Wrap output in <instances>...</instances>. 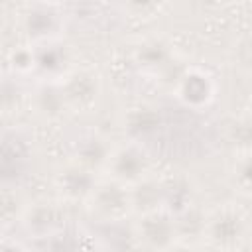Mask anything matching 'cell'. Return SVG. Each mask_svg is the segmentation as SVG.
<instances>
[{
	"mask_svg": "<svg viewBox=\"0 0 252 252\" xmlns=\"http://www.w3.org/2000/svg\"><path fill=\"white\" fill-rule=\"evenodd\" d=\"M246 230H248V222L244 213L232 205H222L213 213H209L205 240L217 250L230 252L244 242Z\"/></svg>",
	"mask_w": 252,
	"mask_h": 252,
	"instance_id": "cell-1",
	"label": "cell"
},
{
	"mask_svg": "<svg viewBox=\"0 0 252 252\" xmlns=\"http://www.w3.org/2000/svg\"><path fill=\"white\" fill-rule=\"evenodd\" d=\"M150 156L138 142H126L122 146H116L110 154V159L106 163V177L122 183L126 187H134L146 177H150Z\"/></svg>",
	"mask_w": 252,
	"mask_h": 252,
	"instance_id": "cell-2",
	"label": "cell"
},
{
	"mask_svg": "<svg viewBox=\"0 0 252 252\" xmlns=\"http://www.w3.org/2000/svg\"><path fill=\"white\" fill-rule=\"evenodd\" d=\"M89 211L106 222H116L126 219L132 211V197H130V187L116 183L112 179L98 181L96 189L93 191L91 199L87 201Z\"/></svg>",
	"mask_w": 252,
	"mask_h": 252,
	"instance_id": "cell-3",
	"label": "cell"
},
{
	"mask_svg": "<svg viewBox=\"0 0 252 252\" xmlns=\"http://www.w3.org/2000/svg\"><path fill=\"white\" fill-rule=\"evenodd\" d=\"M134 234L140 244L152 252H163L179 242L175 217L163 209L138 215V220L134 222Z\"/></svg>",
	"mask_w": 252,
	"mask_h": 252,
	"instance_id": "cell-4",
	"label": "cell"
},
{
	"mask_svg": "<svg viewBox=\"0 0 252 252\" xmlns=\"http://www.w3.org/2000/svg\"><path fill=\"white\" fill-rule=\"evenodd\" d=\"M171 91L183 106L193 108V110H201L213 102L215 93H217V85H215V79L209 71H205L201 67L187 65Z\"/></svg>",
	"mask_w": 252,
	"mask_h": 252,
	"instance_id": "cell-5",
	"label": "cell"
},
{
	"mask_svg": "<svg viewBox=\"0 0 252 252\" xmlns=\"http://www.w3.org/2000/svg\"><path fill=\"white\" fill-rule=\"evenodd\" d=\"M65 209L55 201H35L24 211L20 222L32 238H51L65 228Z\"/></svg>",
	"mask_w": 252,
	"mask_h": 252,
	"instance_id": "cell-6",
	"label": "cell"
},
{
	"mask_svg": "<svg viewBox=\"0 0 252 252\" xmlns=\"http://www.w3.org/2000/svg\"><path fill=\"white\" fill-rule=\"evenodd\" d=\"M67 108L73 112H89L100 100V79L89 69H75L61 83Z\"/></svg>",
	"mask_w": 252,
	"mask_h": 252,
	"instance_id": "cell-7",
	"label": "cell"
},
{
	"mask_svg": "<svg viewBox=\"0 0 252 252\" xmlns=\"http://www.w3.org/2000/svg\"><path fill=\"white\" fill-rule=\"evenodd\" d=\"M75 69L71 67V51L59 39L35 45V75L39 83H63Z\"/></svg>",
	"mask_w": 252,
	"mask_h": 252,
	"instance_id": "cell-8",
	"label": "cell"
},
{
	"mask_svg": "<svg viewBox=\"0 0 252 252\" xmlns=\"http://www.w3.org/2000/svg\"><path fill=\"white\" fill-rule=\"evenodd\" d=\"M22 28L24 33L33 41V45H39L45 41L59 39L63 18L57 6L53 4H33L26 8L22 16Z\"/></svg>",
	"mask_w": 252,
	"mask_h": 252,
	"instance_id": "cell-9",
	"label": "cell"
},
{
	"mask_svg": "<svg viewBox=\"0 0 252 252\" xmlns=\"http://www.w3.org/2000/svg\"><path fill=\"white\" fill-rule=\"evenodd\" d=\"M55 189L59 191L61 199L65 201H89L93 191L98 185L96 173L91 171L89 167L77 163L75 159L67 161L65 165H61L55 173Z\"/></svg>",
	"mask_w": 252,
	"mask_h": 252,
	"instance_id": "cell-10",
	"label": "cell"
},
{
	"mask_svg": "<svg viewBox=\"0 0 252 252\" xmlns=\"http://www.w3.org/2000/svg\"><path fill=\"white\" fill-rule=\"evenodd\" d=\"M134 61L142 71L161 77L175 63V53L167 41L159 37H150L134 49Z\"/></svg>",
	"mask_w": 252,
	"mask_h": 252,
	"instance_id": "cell-11",
	"label": "cell"
},
{
	"mask_svg": "<svg viewBox=\"0 0 252 252\" xmlns=\"http://www.w3.org/2000/svg\"><path fill=\"white\" fill-rule=\"evenodd\" d=\"M112 146L108 144L106 138L98 136V134H89L85 138H81V142L75 148V161L89 167L91 171L98 173L106 169V163L110 159L112 154Z\"/></svg>",
	"mask_w": 252,
	"mask_h": 252,
	"instance_id": "cell-12",
	"label": "cell"
},
{
	"mask_svg": "<svg viewBox=\"0 0 252 252\" xmlns=\"http://www.w3.org/2000/svg\"><path fill=\"white\" fill-rule=\"evenodd\" d=\"M161 195H163V211L177 215L183 209L195 205V191L191 187V181L183 175H171L167 179H161Z\"/></svg>",
	"mask_w": 252,
	"mask_h": 252,
	"instance_id": "cell-13",
	"label": "cell"
},
{
	"mask_svg": "<svg viewBox=\"0 0 252 252\" xmlns=\"http://www.w3.org/2000/svg\"><path fill=\"white\" fill-rule=\"evenodd\" d=\"M175 217V228H177V240L181 244H195L199 240H205V228H207V213L195 203Z\"/></svg>",
	"mask_w": 252,
	"mask_h": 252,
	"instance_id": "cell-14",
	"label": "cell"
},
{
	"mask_svg": "<svg viewBox=\"0 0 252 252\" xmlns=\"http://www.w3.org/2000/svg\"><path fill=\"white\" fill-rule=\"evenodd\" d=\"M32 102L41 118H59L65 110H69L61 83H39Z\"/></svg>",
	"mask_w": 252,
	"mask_h": 252,
	"instance_id": "cell-15",
	"label": "cell"
},
{
	"mask_svg": "<svg viewBox=\"0 0 252 252\" xmlns=\"http://www.w3.org/2000/svg\"><path fill=\"white\" fill-rule=\"evenodd\" d=\"M130 197H132V211L136 215H144V213L163 209L161 179L146 177L138 185L130 187Z\"/></svg>",
	"mask_w": 252,
	"mask_h": 252,
	"instance_id": "cell-16",
	"label": "cell"
},
{
	"mask_svg": "<svg viewBox=\"0 0 252 252\" xmlns=\"http://www.w3.org/2000/svg\"><path fill=\"white\" fill-rule=\"evenodd\" d=\"M158 124H159V114L156 112V108H152V106H138V108H134L128 114L126 130L134 138L132 142H138L144 136L152 134L158 128Z\"/></svg>",
	"mask_w": 252,
	"mask_h": 252,
	"instance_id": "cell-17",
	"label": "cell"
},
{
	"mask_svg": "<svg viewBox=\"0 0 252 252\" xmlns=\"http://www.w3.org/2000/svg\"><path fill=\"white\" fill-rule=\"evenodd\" d=\"M228 142L236 154H252V114L234 120L228 130Z\"/></svg>",
	"mask_w": 252,
	"mask_h": 252,
	"instance_id": "cell-18",
	"label": "cell"
},
{
	"mask_svg": "<svg viewBox=\"0 0 252 252\" xmlns=\"http://www.w3.org/2000/svg\"><path fill=\"white\" fill-rule=\"evenodd\" d=\"M232 185L246 195H252V154H236L230 167Z\"/></svg>",
	"mask_w": 252,
	"mask_h": 252,
	"instance_id": "cell-19",
	"label": "cell"
},
{
	"mask_svg": "<svg viewBox=\"0 0 252 252\" xmlns=\"http://www.w3.org/2000/svg\"><path fill=\"white\" fill-rule=\"evenodd\" d=\"M8 67L14 75L35 73V45H18L8 53Z\"/></svg>",
	"mask_w": 252,
	"mask_h": 252,
	"instance_id": "cell-20",
	"label": "cell"
},
{
	"mask_svg": "<svg viewBox=\"0 0 252 252\" xmlns=\"http://www.w3.org/2000/svg\"><path fill=\"white\" fill-rule=\"evenodd\" d=\"M26 209H28V203L22 199V195L12 187H4V191H2V217H4V220L6 222L16 220V219L20 220Z\"/></svg>",
	"mask_w": 252,
	"mask_h": 252,
	"instance_id": "cell-21",
	"label": "cell"
},
{
	"mask_svg": "<svg viewBox=\"0 0 252 252\" xmlns=\"http://www.w3.org/2000/svg\"><path fill=\"white\" fill-rule=\"evenodd\" d=\"M2 252H28L26 246L14 238H4L2 242Z\"/></svg>",
	"mask_w": 252,
	"mask_h": 252,
	"instance_id": "cell-22",
	"label": "cell"
},
{
	"mask_svg": "<svg viewBox=\"0 0 252 252\" xmlns=\"http://www.w3.org/2000/svg\"><path fill=\"white\" fill-rule=\"evenodd\" d=\"M163 252H195L189 244H181V242H177V244H173L171 248H167V250H163Z\"/></svg>",
	"mask_w": 252,
	"mask_h": 252,
	"instance_id": "cell-23",
	"label": "cell"
},
{
	"mask_svg": "<svg viewBox=\"0 0 252 252\" xmlns=\"http://www.w3.org/2000/svg\"><path fill=\"white\" fill-rule=\"evenodd\" d=\"M250 114H252V104H250Z\"/></svg>",
	"mask_w": 252,
	"mask_h": 252,
	"instance_id": "cell-24",
	"label": "cell"
}]
</instances>
